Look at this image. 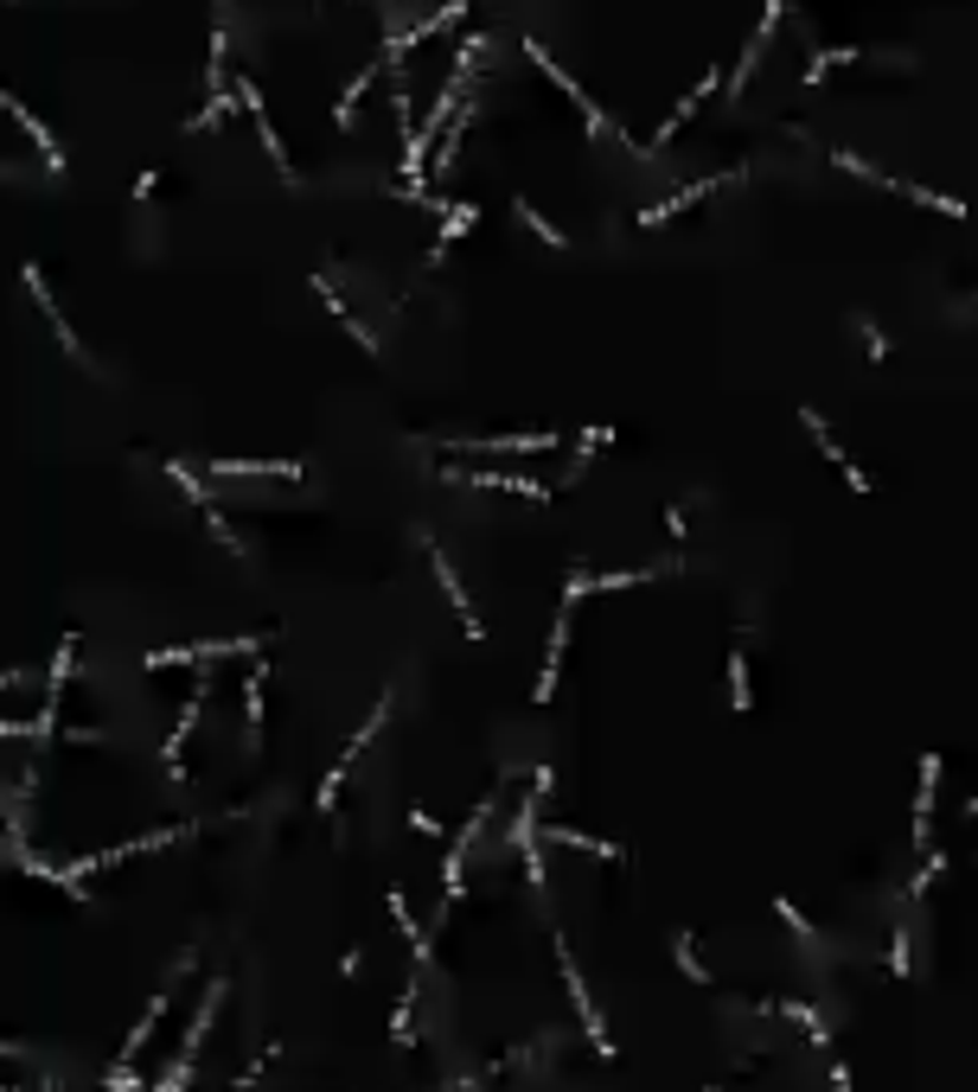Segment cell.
<instances>
[{"instance_id":"ba28073f","label":"cell","mask_w":978,"mask_h":1092,"mask_svg":"<svg viewBox=\"0 0 978 1092\" xmlns=\"http://www.w3.org/2000/svg\"><path fill=\"white\" fill-rule=\"evenodd\" d=\"M218 480H301L295 460H211Z\"/></svg>"},{"instance_id":"5b68a950","label":"cell","mask_w":978,"mask_h":1092,"mask_svg":"<svg viewBox=\"0 0 978 1092\" xmlns=\"http://www.w3.org/2000/svg\"><path fill=\"white\" fill-rule=\"evenodd\" d=\"M448 454H550L557 434H480V441H441Z\"/></svg>"},{"instance_id":"52a82bcc","label":"cell","mask_w":978,"mask_h":1092,"mask_svg":"<svg viewBox=\"0 0 978 1092\" xmlns=\"http://www.w3.org/2000/svg\"><path fill=\"white\" fill-rule=\"evenodd\" d=\"M27 288H32V301H39V313H46V327L58 332V345L78 358V364H90V358H83V345H78V332H71V320L52 307V288H46V275H39V269H27Z\"/></svg>"},{"instance_id":"e0dca14e","label":"cell","mask_w":978,"mask_h":1092,"mask_svg":"<svg viewBox=\"0 0 978 1092\" xmlns=\"http://www.w3.org/2000/svg\"><path fill=\"white\" fill-rule=\"evenodd\" d=\"M467 1092H473V1086H467Z\"/></svg>"},{"instance_id":"8fae6325","label":"cell","mask_w":978,"mask_h":1092,"mask_svg":"<svg viewBox=\"0 0 978 1092\" xmlns=\"http://www.w3.org/2000/svg\"><path fill=\"white\" fill-rule=\"evenodd\" d=\"M199 710H206V684L192 690V703L180 710V722H173V735H167V748H160V761H167V773L180 780V748L192 741V722H199Z\"/></svg>"},{"instance_id":"6da1fadb","label":"cell","mask_w":978,"mask_h":1092,"mask_svg":"<svg viewBox=\"0 0 978 1092\" xmlns=\"http://www.w3.org/2000/svg\"><path fill=\"white\" fill-rule=\"evenodd\" d=\"M550 945H557V965H563V991H569V1010L582 1016V1029H589V1042L601 1061H615V1035H608V1022H601V1010H595V996L589 984H582V971H576V952H569L563 933H550Z\"/></svg>"},{"instance_id":"3957f363","label":"cell","mask_w":978,"mask_h":1092,"mask_svg":"<svg viewBox=\"0 0 978 1092\" xmlns=\"http://www.w3.org/2000/svg\"><path fill=\"white\" fill-rule=\"evenodd\" d=\"M525 51H531V64H538V71L550 77V83H557V90H563V97L576 102V109H582V122H589V134H615V122L601 116V102H589V97H582V83H576V77H569L563 64H557V58H550V51H543V46H525Z\"/></svg>"},{"instance_id":"7c38bea8","label":"cell","mask_w":978,"mask_h":1092,"mask_svg":"<svg viewBox=\"0 0 978 1092\" xmlns=\"http://www.w3.org/2000/svg\"><path fill=\"white\" fill-rule=\"evenodd\" d=\"M710 97H717V71H703V83H691V90H685V102H678V109L666 116V128H659V148H666L671 134H678V128L691 122V116H697V109H703Z\"/></svg>"},{"instance_id":"277c9868","label":"cell","mask_w":978,"mask_h":1092,"mask_svg":"<svg viewBox=\"0 0 978 1092\" xmlns=\"http://www.w3.org/2000/svg\"><path fill=\"white\" fill-rule=\"evenodd\" d=\"M257 639H206V645H167V652H148V671H167V664H206V659H237V652H250Z\"/></svg>"},{"instance_id":"8992f818","label":"cell","mask_w":978,"mask_h":1092,"mask_svg":"<svg viewBox=\"0 0 978 1092\" xmlns=\"http://www.w3.org/2000/svg\"><path fill=\"white\" fill-rule=\"evenodd\" d=\"M563 639H569V601L557 608V620H550V645H543V671H538V703H550L557 697V671H563Z\"/></svg>"},{"instance_id":"7a4b0ae2","label":"cell","mask_w":978,"mask_h":1092,"mask_svg":"<svg viewBox=\"0 0 978 1092\" xmlns=\"http://www.w3.org/2000/svg\"><path fill=\"white\" fill-rule=\"evenodd\" d=\"M422 550H429V562H436V582H441V594H448V608H455V620H461V633H467V639H480L487 627H480V613H473V601H467V588H461V575H455V562H448V550H441L436 537H422Z\"/></svg>"},{"instance_id":"4fadbf2b","label":"cell","mask_w":978,"mask_h":1092,"mask_svg":"<svg viewBox=\"0 0 978 1092\" xmlns=\"http://www.w3.org/2000/svg\"><path fill=\"white\" fill-rule=\"evenodd\" d=\"M243 715H250V748L262 741V664L250 671V684H243Z\"/></svg>"},{"instance_id":"9c48e42d","label":"cell","mask_w":978,"mask_h":1092,"mask_svg":"<svg viewBox=\"0 0 978 1092\" xmlns=\"http://www.w3.org/2000/svg\"><path fill=\"white\" fill-rule=\"evenodd\" d=\"M385 901H390V920H397V933L410 940V959H416V971H422V965H429V952H436V945H429V926H422V920L410 914V901H403V889H390Z\"/></svg>"},{"instance_id":"9a60e30c","label":"cell","mask_w":978,"mask_h":1092,"mask_svg":"<svg viewBox=\"0 0 978 1092\" xmlns=\"http://www.w3.org/2000/svg\"><path fill=\"white\" fill-rule=\"evenodd\" d=\"M691 933H678V940H671V952H678V965H685V978H691V984H710V971H703V959H697V952H691Z\"/></svg>"},{"instance_id":"2e32d148","label":"cell","mask_w":978,"mask_h":1092,"mask_svg":"<svg viewBox=\"0 0 978 1092\" xmlns=\"http://www.w3.org/2000/svg\"><path fill=\"white\" fill-rule=\"evenodd\" d=\"M518 218H525V224L538 230V237H543V243H550V250H569V237H563V230H557V224H543V218H538V204H525V199H518Z\"/></svg>"},{"instance_id":"30bf717a","label":"cell","mask_w":978,"mask_h":1092,"mask_svg":"<svg viewBox=\"0 0 978 1092\" xmlns=\"http://www.w3.org/2000/svg\"><path fill=\"white\" fill-rule=\"evenodd\" d=\"M538 838L563 843V850H576V856H601V863H620V856H627L620 843H601V838H589V831H563V824H538Z\"/></svg>"},{"instance_id":"5bb4252c","label":"cell","mask_w":978,"mask_h":1092,"mask_svg":"<svg viewBox=\"0 0 978 1092\" xmlns=\"http://www.w3.org/2000/svg\"><path fill=\"white\" fill-rule=\"evenodd\" d=\"M729 703H736V715H748V703H755V697H748V659L742 652H729Z\"/></svg>"}]
</instances>
